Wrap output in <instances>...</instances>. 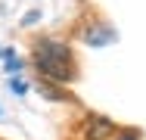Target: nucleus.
Listing matches in <instances>:
<instances>
[{
	"mask_svg": "<svg viewBox=\"0 0 146 140\" xmlns=\"http://www.w3.org/2000/svg\"><path fill=\"white\" fill-rule=\"evenodd\" d=\"M34 65L47 75V78H53V81H72L75 78V56L68 50V44H62V41H37V47H34Z\"/></svg>",
	"mask_w": 146,
	"mask_h": 140,
	"instance_id": "nucleus-1",
	"label": "nucleus"
},
{
	"mask_svg": "<svg viewBox=\"0 0 146 140\" xmlns=\"http://www.w3.org/2000/svg\"><path fill=\"white\" fill-rule=\"evenodd\" d=\"M112 134H115V125L106 115H90L87 125H84V137L87 140H109Z\"/></svg>",
	"mask_w": 146,
	"mask_h": 140,
	"instance_id": "nucleus-2",
	"label": "nucleus"
},
{
	"mask_svg": "<svg viewBox=\"0 0 146 140\" xmlns=\"http://www.w3.org/2000/svg\"><path fill=\"white\" fill-rule=\"evenodd\" d=\"M13 90H16V93L22 97V93L28 90V84H25V81H19V78H13Z\"/></svg>",
	"mask_w": 146,
	"mask_h": 140,
	"instance_id": "nucleus-3",
	"label": "nucleus"
},
{
	"mask_svg": "<svg viewBox=\"0 0 146 140\" xmlns=\"http://www.w3.org/2000/svg\"><path fill=\"white\" fill-rule=\"evenodd\" d=\"M121 140H137V131H124V134H121Z\"/></svg>",
	"mask_w": 146,
	"mask_h": 140,
	"instance_id": "nucleus-4",
	"label": "nucleus"
}]
</instances>
